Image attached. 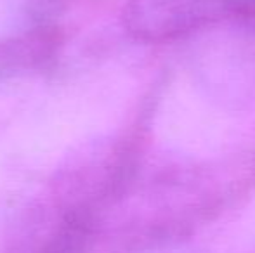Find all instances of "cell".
Returning <instances> with one entry per match:
<instances>
[{"mask_svg": "<svg viewBox=\"0 0 255 253\" xmlns=\"http://www.w3.org/2000/svg\"><path fill=\"white\" fill-rule=\"evenodd\" d=\"M245 0H134L127 26L141 40L177 38L228 14L242 16Z\"/></svg>", "mask_w": 255, "mask_h": 253, "instance_id": "6da1fadb", "label": "cell"}]
</instances>
